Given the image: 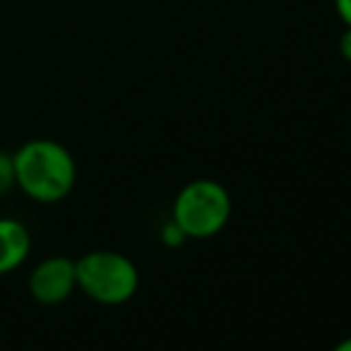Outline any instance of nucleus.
<instances>
[{
  "instance_id": "f257e3e1",
  "label": "nucleus",
  "mask_w": 351,
  "mask_h": 351,
  "mask_svg": "<svg viewBox=\"0 0 351 351\" xmlns=\"http://www.w3.org/2000/svg\"><path fill=\"white\" fill-rule=\"evenodd\" d=\"M12 160L17 186L38 204H58L77 184V162L60 141H27Z\"/></svg>"
},
{
  "instance_id": "f03ea898",
  "label": "nucleus",
  "mask_w": 351,
  "mask_h": 351,
  "mask_svg": "<svg viewBox=\"0 0 351 351\" xmlns=\"http://www.w3.org/2000/svg\"><path fill=\"white\" fill-rule=\"evenodd\" d=\"M77 287L91 301L103 306H122L139 289V268L117 251H88L74 261Z\"/></svg>"
},
{
  "instance_id": "7ed1b4c3",
  "label": "nucleus",
  "mask_w": 351,
  "mask_h": 351,
  "mask_svg": "<svg viewBox=\"0 0 351 351\" xmlns=\"http://www.w3.org/2000/svg\"><path fill=\"white\" fill-rule=\"evenodd\" d=\"M232 215L230 191L215 180H194L180 189L172 204V220L186 239H208L225 230Z\"/></svg>"
},
{
  "instance_id": "20e7f679",
  "label": "nucleus",
  "mask_w": 351,
  "mask_h": 351,
  "mask_svg": "<svg viewBox=\"0 0 351 351\" xmlns=\"http://www.w3.org/2000/svg\"><path fill=\"white\" fill-rule=\"evenodd\" d=\"M77 289L74 261L67 256H48L29 275V294L36 304L58 306Z\"/></svg>"
},
{
  "instance_id": "39448f33",
  "label": "nucleus",
  "mask_w": 351,
  "mask_h": 351,
  "mask_svg": "<svg viewBox=\"0 0 351 351\" xmlns=\"http://www.w3.org/2000/svg\"><path fill=\"white\" fill-rule=\"evenodd\" d=\"M32 251V234L14 217H0V275L17 270Z\"/></svg>"
},
{
  "instance_id": "423d86ee",
  "label": "nucleus",
  "mask_w": 351,
  "mask_h": 351,
  "mask_svg": "<svg viewBox=\"0 0 351 351\" xmlns=\"http://www.w3.org/2000/svg\"><path fill=\"white\" fill-rule=\"evenodd\" d=\"M17 184L14 182V160L12 153H3L0 151V196L8 194L12 186Z\"/></svg>"
},
{
  "instance_id": "0eeeda50",
  "label": "nucleus",
  "mask_w": 351,
  "mask_h": 351,
  "mask_svg": "<svg viewBox=\"0 0 351 351\" xmlns=\"http://www.w3.org/2000/svg\"><path fill=\"white\" fill-rule=\"evenodd\" d=\"M160 241L165 246H170V249H177V246H182L186 241V234L180 230V225L175 220H170L160 227Z\"/></svg>"
},
{
  "instance_id": "6e6552de",
  "label": "nucleus",
  "mask_w": 351,
  "mask_h": 351,
  "mask_svg": "<svg viewBox=\"0 0 351 351\" xmlns=\"http://www.w3.org/2000/svg\"><path fill=\"white\" fill-rule=\"evenodd\" d=\"M339 56L351 65V27H344L342 36H339Z\"/></svg>"
},
{
  "instance_id": "1a4fd4ad",
  "label": "nucleus",
  "mask_w": 351,
  "mask_h": 351,
  "mask_svg": "<svg viewBox=\"0 0 351 351\" xmlns=\"http://www.w3.org/2000/svg\"><path fill=\"white\" fill-rule=\"evenodd\" d=\"M335 10H337L344 27H351V0H335Z\"/></svg>"
},
{
  "instance_id": "9d476101",
  "label": "nucleus",
  "mask_w": 351,
  "mask_h": 351,
  "mask_svg": "<svg viewBox=\"0 0 351 351\" xmlns=\"http://www.w3.org/2000/svg\"><path fill=\"white\" fill-rule=\"evenodd\" d=\"M332 351H351V337H347V339H342V342L337 344Z\"/></svg>"
}]
</instances>
